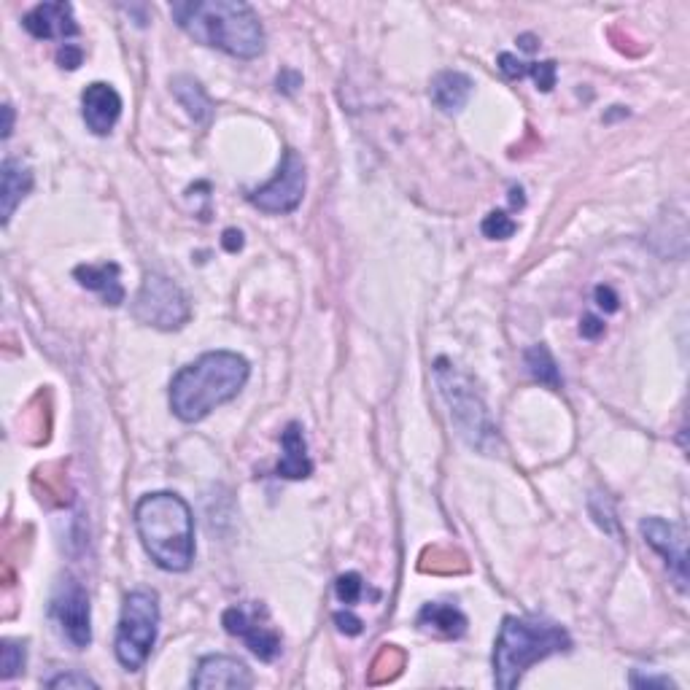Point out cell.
I'll return each instance as SVG.
<instances>
[{"label": "cell", "instance_id": "6da1fadb", "mask_svg": "<svg viewBox=\"0 0 690 690\" xmlns=\"http://www.w3.org/2000/svg\"><path fill=\"white\" fill-rule=\"evenodd\" d=\"M170 14L197 44L213 46L238 60H254L265 52V27L248 3L186 0V3H173Z\"/></svg>", "mask_w": 690, "mask_h": 690}, {"label": "cell", "instance_id": "7a4b0ae2", "mask_svg": "<svg viewBox=\"0 0 690 690\" xmlns=\"http://www.w3.org/2000/svg\"><path fill=\"white\" fill-rule=\"evenodd\" d=\"M251 367L240 354L211 351L197 362L186 364L170 383V410L184 424H195L211 416L216 407L238 397L248 383Z\"/></svg>", "mask_w": 690, "mask_h": 690}, {"label": "cell", "instance_id": "3957f363", "mask_svg": "<svg viewBox=\"0 0 690 690\" xmlns=\"http://www.w3.org/2000/svg\"><path fill=\"white\" fill-rule=\"evenodd\" d=\"M135 529L151 561L165 572H186L195 561V518L170 491L146 494L135 505Z\"/></svg>", "mask_w": 690, "mask_h": 690}, {"label": "cell", "instance_id": "277c9868", "mask_svg": "<svg viewBox=\"0 0 690 690\" xmlns=\"http://www.w3.org/2000/svg\"><path fill=\"white\" fill-rule=\"evenodd\" d=\"M569 647H572V637L564 626H558L553 620L510 615L502 620V629L494 645L496 688H518L523 674L537 661H545L556 653H567Z\"/></svg>", "mask_w": 690, "mask_h": 690}, {"label": "cell", "instance_id": "5b68a950", "mask_svg": "<svg viewBox=\"0 0 690 690\" xmlns=\"http://www.w3.org/2000/svg\"><path fill=\"white\" fill-rule=\"evenodd\" d=\"M434 381L443 391L445 402L451 407V418L459 434L478 451H491L499 443L496 426L488 416L486 402L480 399L472 381L464 372H459L448 359H437L434 364Z\"/></svg>", "mask_w": 690, "mask_h": 690}, {"label": "cell", "instance_id": "8992f818", "mask_svg": "<svg viewBox=\"0 0 690 690\" xmlns=\"http://www.w3.org/2000/svg\"><path fill=\"white\" fill-rule=\"evenodd\" d=\"M160 634V596L154 591H133L124 596L122 618L116 626V658L127 672H141Z\"/></svg>", "mask_w": 690, "mask_h": 690}, {"label": "cell", "instance_id": "52a82bcc", "mask_svg": "<svg viewBox=\"0 0 690 690\" xmlns=\"http://www.w3.org/2000/svg\"><path fill=\"white\" fill-rule=\"evenodd\" d=\"M133 316L135 321H141L143 327L173 332L192 319V308H189V300L181 292V286L173 284L168 275L149 273L143 278L141 292L135 294Z\"/></svg>", "mask_w": 690, "mask_h": 690}, {"label": "cell", "instance_id": "ba28073f", "mask_svg": "<svg viewBox=\"0 0 690 690\" xmlns=\"http://www.w3.org/2000/svg\"><path fill=\"white\" fill-rule=\"evenodd\" d=\"M305 184H308V173H305V162L294 149H286L284 160L278 165L275 173L265 186H259L254 192H248V203L265 213L284 216L292 213L305 197Z\"/></svg>", "mask_w": 690, "mask_h": 690}, {"label": "cell", "instance_id": "9c48e42d", "mask_svg": "<svg viewBox=\"0 0 690 690\" xmlns=\"http://www.w3.org/2000/svg\"><path fill=\"white\" fill-rule=\"evenodd\" d=\"M49 615L60 626L62 637L68 639L73 647H89L92 642V615H89V596L84 585L73 577H65L57 591H54L52 602H49Z\"/></svg>", "mask_w": 690, "mask_h": 690}, {"label": "cell", "instance_id": "30bf717a", "mask_svg": "<svg viewBox=\"0 0 690 690\" xmlns=\"http://www.w3.org/2000/svg\"><path fill=\"white\" fill-rule=\"evenodd\" d=\"M642 537L655 553H661L666 567L674 575V583L682 593L688 591V553H685V534L674 523H666L664 518H647L642 521Z\"/></svg>", "mask_w": 690, "mask_h": 690}, {"label": "cell", "instance_id": "8fae6325", "mask_svg": "<svg viewBox=\"0 0 690 690\" xmlns=\"http://www.w3.org/2000/svg\"><path fill=\"white\" fill-rule=\"evenodd\" d=\"M222 626L227 629V634L243 639L248 650L257 655L259 661H265V664H270V661H275L281 655V637L270 626H262L257 615L248 612L246 607L224 610Z\"/></svg>", "mask_w": 690, "mask_h": 690}, {"label": "cell", "instance_id": "7c38bea8", "mask_svg": "<svg viewBox=\"0 0 690 690\" xmlns=\"http://www.w3.org/2000/svg\"><path fill=\"white\" fill-rule=\"evenodd\" d=\"M251 685L254 677L248 666L232 655H205L192 674V688L197 690H246Z\"/></svg>", "mask_w": 690, "mask_h": 690}, {"label": "cell", "instance_id": "4fadbf2b", "mask_svg": "<svg viewBox=\"0 0 690 690\" xmlns=\"http://www.w3.org/2000/svg\"><path fill=\"white\" fill-rule=\"evenodd\" d=\"M22 27L38 41H52V38L68 41V38L79 36L73 6L71 3H62V0L60 3H38L36 9L27 11L25 19H22Z\"/></svg>", "mask_w": 690, "mask_h": 690}, {"label": "cell", "instance_id": "5bb4252c", "mask_svg": "<svg viewBox=\"0 0 690 690\" xmlns=\"http://www.w3.org/2000/svg\"><path fill=\"white\" fill-rule=\"evenodd\" d=\"M81 114H84L87 130L95 135H108L122 116V98L111 84L95 81L81 95Z\"/></svg>", "mask_w": 690, "mask_h": 690}, {"label": "cell", "instance_id": "9a60e30c", "mask_svg": "<svg viewBox=\"0 0 690 690\" xmlns=\"http://www.w3.org/2000/svg\"><path fill=\"white\" fill-rule=\"evenodd\" d=\"M76 281L84 289L100 294V300L116 308L124 302V286H122V270L116 262H103V265H79L73 270Z\"/></svg>", "mask_w": 690, "mask_h": 690}, {"label": "cell", "instance_id": "2e32d148", "mask_svg": "<svg viewBox=\"0 0 690 690\" xmlns=\"http://www.w3.org/2000/svg\"><path fill=\"white\" fill-rule=\"evenodd\" d=\"M33 189V170L19 160H6L0 170V216L3 224L11 222L17 205L30 195Z\"/></svg>", "mask_w": 690, "mask_h": 690}, {"label": "cell", "instance_id": "e0dca14e", "mask_svg": "<svg viewBox=\"0 0 690 690\" xmlns=\"http://www.w3.org/2000/svg\"><path fill=\"white\" fill-rule=\"evenodd\" d=\"M281 448H284V456L278 461V478L286 480H302L308 478L313 472V461L308 456V443H305V434H302V426L297 421L286 426L284 434H281Z\"/></svg>", "mask_w": 690, "mask_h": 690}, {"label": "cell", "instance_id": "ac0fdd59", "mask_svg": "<svg viewBox=\"0 0 690 690\" xmlns=\"http://www.w3.org/2000/svg\"><path fill=\"white\" fill-rule=\"evenodd\" d=\"M472 89H475V84H472V79H469L467 73L443 71L432 79L429 95H432V103L440 108V111H445V114H459L461 108L469 103V98H472Z\"/></svg>", "mask_w": 690, "mask_h": 690}, {"label": "cell", "instance_id": "d6986e66", "mask_svg": "<svg viewBox=\"0 0 690 690\" xmlns=\"http://www.w3.org/2000/svg\"><path fill=\"white\" fill-rule=\"evenodd\" d=\"M416 623L424 631H434V634L448 639L464 637V631H467V615L459 607L443 602L424 604V610L418 612Z\"/></svg>", "mask_w": 690, "mask_h": 690}, {"label": "cell", "instance_id": "ffe728a7", "mask_svg": "<svg viewBox=\"0 0 690 690\" xmlns=\"http://www.w3.org/2000/svg\"><path fill=\"white\" fill-rule=\"evenodd\" d=\"M173 95L181 106L186 108V114L192 116L195 122H208L213 116V103L208 98V92L203 89V84L192 76H178L173 79Z\"/></svg>", "mask_w": 690, "mask_h": 690}, {"label": "cell", "instance_id": "44dd1931", "mask_svg": "<svg viewBox=\"0 0 690 690\" xmlns=\"http://www.w3.org/2000/svg\"><path fill=\"white\" fill-rule=\"evenodd\" d=\"M523 359H526V367H529V372L537 378V381L542 383V386H548V389H561V372H558V364L556 359H553V354L548 351V345H531L529 351L523 354Z\"/></svg>", "mask_w": 690, "mask_h": 690}, {"label": "cell", "instance_id": "7402d4cb", "mask_svg": "<svg viewBox=\"0 0 690 690\" xmlns=\"http://www.w3.org/2000/svg\"><path fill=\"white\" fill-rule=\"evenodd\" d=\"M402 669H405V653H402L399 647L386 645L381 653L375 655L367 682H370V685H383V682H391L394 677H399Z\"/></svg>", "mask_w": 690, "mask_h": 690}, {"label": "cell", "instance_id": "603a6c76", "mask_svg": "<svg viewBox=\"0 0 690 690\" xmlns=\"http://www.w3.org/2000/svg\"><path fill=\"white\" fill-rule=\"evenodd\" d=\"M421 569L434 575H453V572H467V561L453 550L432 548L421 556Z\"/></svg>", "mask_w": 690, "mask_h": 690}, {"label": "cell", "instance_id": "cb8c5ba5", "mask_svg": "<svg viewBox=\"0 0 690 690\" xmlns=\"http://www.w3.org/2000/svg\"><path fill=\"white\" fill-rule=\"evenodd\" d=\"M0 655H3V661H0V666H3L0 677H3V680H14L17 674L25 672V664H27L25 642L3 639V650H0Z\"/></svg>", "mask_w": 690, "mask_h": 690}, {"label": "cell", "instance_id": "d4e9b609", "mask_svg": "<svg viewBox=\"0 0 690 690\" xmlns=\"http://www.w3.org/2000/svg\"><path fill=\"white\" fill-rule=\"evenodd\" d=\"M480 230L491 240H507L518 232V224H515L513 216H507L505 211H491L486 219H483V224H480Z\"/></svg>", "mask_w": 690, "mask_h": 690}, {"label": "cell", "instance_id": "484cf974", "mask_svg": "<svg viewBox=\"0 0 690 690\" xmlns=\"http://www.w3.org/2000/svg\"><path fill=\"white\" fill-rule=\"evenodd\" d=\"M335 593H337V599H340V602H343V604H356V602H359V599H362V593H364L362 575H356V572H348V575L337 577Z\"/></svg>", "mask_w": 690, "mask_h": 690}, {"label": "cell", "instance_id": "4316f807", "mask_svg": "<svg viewBox=\"0 0 690 690\" xmlns=\"http://www.w3.org/2000/svg\"><path fill=\"white\" fill-rule=\"evenodd\" d=\"M556 73L558 65L553 60L529 62V76L534 79V84H537L540 92H553V87H556Z\"/></svg>", "mask_w": 690, "mask_h": 690}, {"label": "cell", "instance_id": "83f0119b", "mask_svg": "<svg viewBox=\"0 0 690 690\" xmlns=\"http://www.w3.org/2000/svg\"><path fill=\"white\" fill-rule=\"evenodd\" d=\"M46 688H98V682L81 672H65L46 682Z\"/></svg>", "mask_w": 690, "mask_h": 690}, {"label": "cell", "instance_id": "f1b7e54d", "mask_svg": "<svg viewBox=\"0 0 690 690\" xmlns=\"http://www.w3.org/2000/svg\"><path fill=\"white\" fill-rule=\"evenodd\" d=\"M499 68H502V73H505L507 79H523V76H529V62L518 60V57L510 52L499 54Z\"/></svg>", "mask_w": 690, "mask_h": 690}, {"label": "cell", "instance_id": "f546056e", "mask_svg": "<svg viewBox=\"0 0 690 690\" xmlns=\"http://www.w3.org/2000/svg\"><path fill=\"white\" fill-rule=\"evenodd\" d=\"M335 623H337V629L343 631V634H348V637H359L362 634V629H364V623H362V618L359 615H354V612H335Z\"/></svg>", "mask_w": 690, "mask_h": 690}, {"label": "cell", "instance_id": "4dcf8cb0", "mask_svg": "<svg viewBox=\"0 0 690 690\" xmlns=\"http://www.w3.org/2000/svg\"><path fill=\"white\" fill-rule=\"evenodd\" d=\"M57 62H60V68H68V71H76L81 62H84V52H81L79 46L73 44H65L60 49V54H57Z\"/></svg>", "mask_w": 690, "mask_h": 690}, {"label": "cell", "instance_id": "1f68e13d", "mask_svg": "<svg viewBox=\"0 0 690 690\" xmlns=\"http://www.w3.org/2000/svg\"><path fill=\"white\" fill-rule=\"evenodd\" d=\"M596 305L604 310V313H615V310L620 308V300L618 294H615V289L612 286H596Z\"/></svg>", "mask_w": 690, "mask_h": 690}, {"label": "cell", "instance_id": "d6a6232c", "mask_svg": "<svg viewBox=\"0 0 690 690\" xmlns=\"http://www.w3.org/2000/svg\"><path fill=\"white\" fill-rule=\"evenodd\" d=\"M631 685L634 688H677L674 685V680H669V677H642L639 672H631Z\"/></svg>", "mask_w": 690, "mask_h": 690}, {"label": "cell", "instance_id": "836d02e7", "mask_svg": "<svg viewBox=\"0 0 690 690\" xmlns=\"http://www.w3.org/2000/svg\"><path fill=\"white\" fill-rule=\"evenodd\" d=\"M580 335L585 337V340H599V337L604 335V321L599 319V316H583V321H580Z\"/></svg>", "mask_w": 690, "mask_h": 690}, {"label": "cell", "instance_id": "e575fe53", "mask_svg": "<svg viewBox=\"0 0 690 690\" xmlns=\"http://www.w3.org/2000/svg\"><path fill=\"white\" fill-rule=\"evenodd\" d=\"M302 84L300 73L294 71H284L281 76H278V92H284V95H292V92H297V87Z\"/></svg>", "mask_w": 690, "mask_h": 690}, {"label": "cell", "instance_id": "d590c367", "mask_svg": "<svg viewBox=\"0 0 690 690\" xmlns=\"http://www.w3.org/2000/svg\"><path fill=\"white\" fill-rule=\"evenodd\" d=\"M222 246H224V251H230V254H238L240 248H243V232L235 230V227H230V230H224Z\"/></svg>", "mask_w": 690, "mask_h": 690}, {"label": "cell", "instance_id": "8d00e7d4", "mask_svg": "<svg viewBox=\"0 0 690 690\" xmlns=\"http://www.w3.org/2000/svg\"><path fill=\"white\" fill-rule=\"evenodd\" d=\"M3 116H6V122H3V138H9L11 127H14V108H11L9 103L3 106Z\"/></svg>", "mask_w": 690, "mask_h": 690}, {"label": "cell", "instance_id": "74e56055", "mask_svg": "<svg viewBox=\"0 0 690 690\" xmlns=\"http://www.w3.org/2000/svg\"><path fill=\"white\" fill-rule=\"evenodd\" d=\"M518 44H521L523 52H534V49H537V38L529 36V33H526V36L518 38Z\"/></svg>", "mask_w": 690, "mask_h": 690}, {"label": "cell", "instance_id": "f35d334b", "mask_svg": "<svg viewBox=\"0 0 690 690\" xmlns=\"http://www.w3.org/2000/svg\"><path fill=\"white\" fill-rule=\"evenodd\" d=\"M510 195H513V197H510V200H513V205L523 208V189H521V186H513V189H510Z\"/></svg>", "mask_w": 690, "mask_h": 690}]
</instances>
